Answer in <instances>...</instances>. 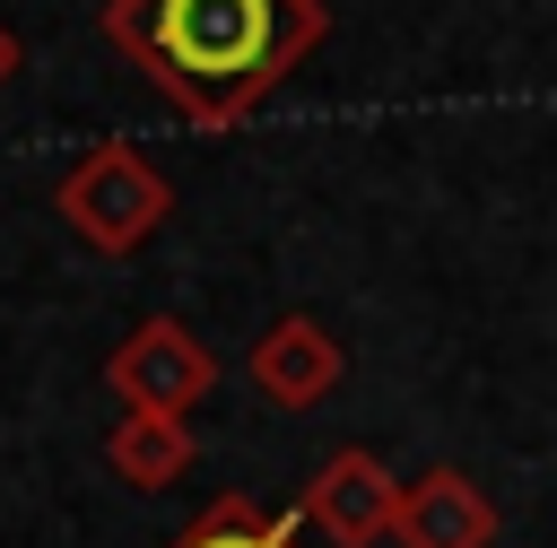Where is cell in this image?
<instances>
[{"label":"cell","instance_id":"cell-1","mask_svg":"<svg viewBox=\"0 0 557 548\" xmlns=\"http://www.w3.org/2000/svg\"><path fill=\"white\" fill-rule=\"evenodd\" d=\"M96 26L200 130H235L331 43L322 0H104Z\"/></svg>","mask_w":557,"mask_h":548},{"label":"cell","instance_id":"cell-2","mask_svg":"<svg viewBox=\"0 0 557 548\" xmlns=\"http://www.w3.org/2000/svg\"><path fill=\"white\" fill-rule=\"evenodd\" d=\"M52 217H61L87 252L131 261V252L174 217V183H165L131 139H104V148H87V157L61 165V183H52Z\"/></svg>","mask_w":557,"mask_h":548},{"label":"cell","instance_id":"cell-3","mask_svg":"<svg viewBox=\"0 0 557 548\" xmlns=\"http://www.w3.org/2000/svg\"><path fill=\"white\" fill-rule=\"evenodd\" d=\"M104 383L122 409H157V418H191L209 391H218V348L174 322V313H148L122 331V348L104 357Z\"/></svg>","mask_w":557,"mask_h":548},{"label":"cell","instance_id":"cell-4","mask_svg":"<svg viewBox=\"0 0 557 548\" xmlns=\"http://www.w3.org/2000/svg\"><path fill=\"white\" fill-rule=\"evenodd\" d=\"M296 513H305L331 548H383V539H392V513H400V478L383 470V452L339 444L331 461H313Z\"/></svg>","mask_w":557,"mask_h":548},{"label":"cell","instance_id":"cell-5","mask_svg":"<svg viewBox=\"0 0 557 548\" xmlns=\"http://www.w3.org/2000/svg\"><path fill=\"white\" fill-rule=\"evenodd\" d=\"M244 374H252V391L270 400V409H322L339 383H348V348L313 322V313H278L252 348H244Z\"/></svg>","mask_w":557,"mask_h":548},{"label":"cell","instance_id":"cell-6","mask_svg":"<svg viewBox=\"0 0 557 548\" xmlns=\"http://www.w3.org/2000/svg\"><path fill=\"white\" fill-rule=\"evenodd\" d=\"M392 548H496V496L435 461L418 478H400V513H392Z\"/></svg>","mask_w":557,"mask_h":548},{"label":"cell","instance_id":"cell-7","mask_svg":"<svg viewBox=\"0 0 557 548\" xmlns=\"http://www.w3.org/2000/svg\"><path fill=\"white\" fill-rule=\"evenodd\" d=\"M104 461H113V478L139 487V496L183 487V478H191V426H183V418H157V409H122V418L104 426Z\"/></svg>","mask_w":557,"mask_h":548},{"label":"cell","instance_id":"cell-8","mask_svg":"<svg viewBox=\"0 0 557 548\" xmlns=\"http://www.w3.org/2000/svg\"><path fill=\"white\" fill-rule=\"evenodd\" d=\"M165 548H305V513H270L252 496H209Z\"/></svg>","mask_w":557,"mask_h":548},{"label":"cell","instance_id":"cell-9","mask_svg":"<svg viewBox=\"0 0 557 548\" xmlns=\"http://www.w3.org/2000/svg\"><path fill=\"white\" fill-rule=\"evenodd\" d=\"M17 78V35H9V17H0V87Z\"/></svg>","mask_w":557,"mask_h":548}]
</instances>
